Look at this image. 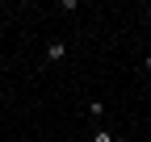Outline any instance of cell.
<instances>
[{"label":"cell","mask_w":151,"mask_h":142,"mask_svg":"<svg viewBox=\"0 0 151 142\" xmlns=\"http://www.w3.org/2000/svg\"><path fill=\"white\" fill-rule=\"evenodd\" d=\"M46 59H50V63H63V59H67V46H63V42H50V46H46Z\"/></svg>","instance_id":"1"},{"label":"cell","mask_w":151,"mask_h":142,"mask_svg":"<svg viewBox=\"0 0 151 142\" xmlns=\"http://www.w3.org/2000/svg\"><path fill=\"white\" fill-rule=\"evenodd\" d=\"M92 142H113V134L109 130H92Z\"/></svg>","instance_id":"2"},{"label":"cell","mask_w":151,"mask_h":142,"mask_svg":"<svg viewBox=\"0 0 151 142\" xmlns=\"http://www.w3.org/2000/svg\"><path fill=\"white\" fill-rule=\"evenodd\" d=\"M143 67H147V71H151V55H147V59H143Z\"/></svg>","instance_id":"3"}]
</instances>
